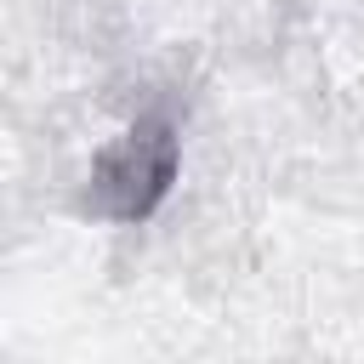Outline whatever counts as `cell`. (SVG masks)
Instances as JSON below:
<instances>
[{
  "mask_svg": "<svg viewBox=\"0 0 364 364\" xmlns=\"http://www.w3.org/2000/svg\"><path fill=\"white\" fill-rule=\"evenodd\" d=\"M176 182V131L165 114L136 119L91 165V210L108 222H142Z\"/></svg>",
  "mask_w": 364,
  "mask_h": 364,
  "instance_id": "6da1fadb",
  "label": "cell"
}]
</instances>
